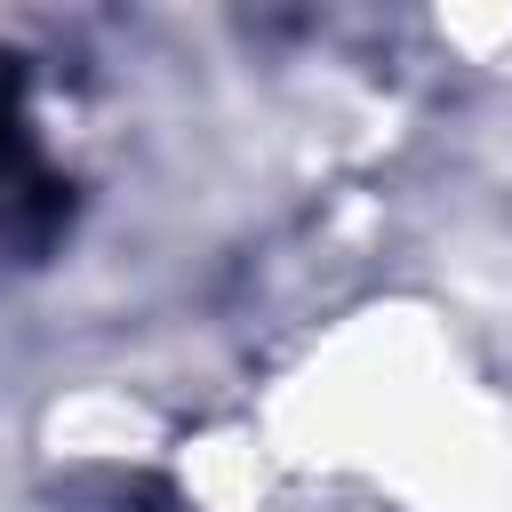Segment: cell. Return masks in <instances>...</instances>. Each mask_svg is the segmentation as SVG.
Returning a JSON list of instances; mask_svg holds the SVG:
<instances>
[{"mask_svg": "<svg viewBox=\"0 0 512 512\" xmlns=\"http://www.w3.org/2000/svg\"><path fill=\"white\" fill-rule=\"evenodd\" d=\"M72 216V192L64 176L40 160V128H32V104H24V72L0 64V248H24L40 256Z\"/></svg>", "mask_w": 512, "mask_h": 512, "instance_id": "obj_1", "label": "cell"}, {"mask_svg": "<svg viewBox=\"0 0 512 512\" xmlns=\"http://www.w3.org/2000/svg\"><path fill=\"white\" fill-rule=\"evenodd\" d=\"M80 512H184V496H176L160 472H104Z\"/></svg>", "mask_w": 512, "mask_h": 512, "instance_id": "obj_2", "label": "cell"}]
</instances>
